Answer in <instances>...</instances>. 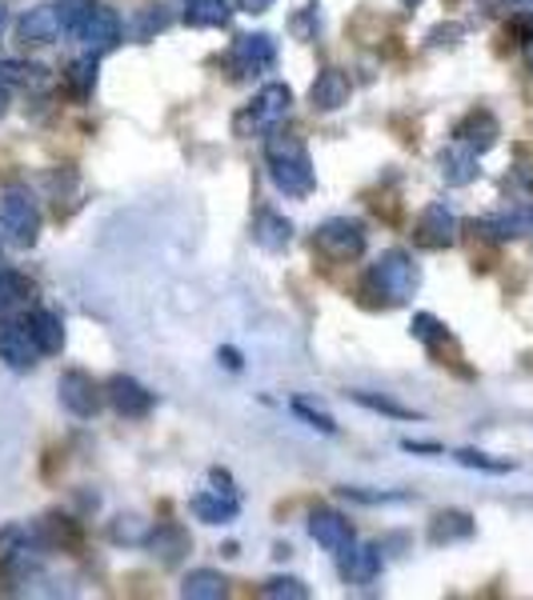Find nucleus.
Here are the masks:
<instances>
[{"instance_id": "obj_27", "label": "nucleus", "mask_w": 533, "mask_h": 600, "mask_svg": "<svg viewBox=\"0 0 533 600\" xmlns=\"http://www.w3.org/2000/svg\"><path fill=\"white\" fill-rule=\"evenodd\" d=\"M413 336H418L421 345L425 348H438V345H445L450 340V333H445V325H441L438 316H430V313H418L413 316Z\"/></svg>"}, {"instance_id": "obj_12", "label": "nucleus", "mask_w": 533, "mask_h": 600, "mask_svg": "<svg viewBox=\"0 0 533 600\" xmlns=\"http://www.w3.org/2000/svg\"><path fill=\"white\" fill-rule=\"evenodd\" d=\"M309 532H313V540H318L321 549L329 552H345L349 545H353V529H349V520L341 517V512L333 509H313V517H309Z\"/></svg>"}, {"instance_id": "obj_13", "label": "nucleus", "mask_w": 533, "mask_h": 600, "mask_svg": "<svg viewBox=\"0 0 533 600\" xmlns=\"http://www.w3.org/2000/svg\"><path fill=\"white\" fill-rule=\"evenodd\" d=\"M438 169H441V181L450 184V189H465V184H473L477 173H482V169H477V153L457 141H453L450 149H441Z\"/></svg>"}, {"instance_id": "obj_5", "label": "nucleus", "mask_w": 533, "mask_h": 600, "mask_svg": "<svg viewBox=\"0 0 533 600\" xmlns=\"http://www.w3.org/2000/svg\"><path fill=\"white\" fill-rule=\"evenodd\" d=\"M289 109H293V92H289V84H265V89L253 96V104H249L245 121H241V133H245V129L273 133V129L289 116Z\"/></svg>"}, {"instance_id": "obj_18", "label": "nucleus", "mask_w": 533, "mask_h": 600, "mask_svg": "<svg viewBox=\"0 0 533 600\" xmlns=\"http://www.w3.org/2000/svg\"><path fill=\"white\" fill-rule=\"evenodd\" d=\"M309 101L321 112H338L341 104H349V77L341 69H321L313 89H309Z\"/></svg>"}, {"instance_id": "obj_20", "label": "nucleus", "mask_w": 533, "mask_h": 600, "mask_svg": "<svg viewBox=\"0 0 533 600\" xmlns=\"http://www.w3.org/2000/svg\"><path fill=\"white\" fill-rule=\"evenodd\" d=\"M253 241L265 248V253H281V248L293 241V224H289L281 213H269V209H261V213H257V221H253Z\"/></svg>"}, {"instance_id": "obj_33", "label": "nucleus", "mask_w": 533, "mask_h": 600, "mask_svg": "<svg viewBox=\"0 0 533 600\" xmlns=\"http://www.w3.org/2000/svg\"><path fill=\"white\" fill-rule=\"evenodd\" d=\"M293 413H298L301 420H305L309 428H318V433H338V425H333V417L329 413H321V408H313V405H305V400H293Z\"/></svg>"}, {"instance_id": "obj_19", "label": "nucleus", "mask_w": 533, "mask_h": 600, "mask_svg": "<svg viewBox=\"0 0 533 600\" xmlns=\"http://www.w3.org/2000/svg\"><path fill=\"white\" fill-rule=\"evenodd\" d=\"M341 572H345V580H353V584H370V580H378L381 549L378 545H349V549L341 552Z\"/></svg>"}, {"instance_id": "obj_15", "label": "nucleus", "mask_w": 533, "mask_h": 600, "mask_svg": "<svg viewBox=\"0 0 533 600\" xmlns=\"http://www.w3.org/2000/svg\"><path fill=\"white\" fill-rule=\"evenodd\" d=\"M61 17H57V4H37V9H29L21 17V24H17V37H21L24 44H52L57 37H61Z\"/></svg>"}, {"instance_id": "obj_30", "label": "nucleus", "mask_w": 533, "mask_h": 600, "mask_svg": "<svg viewBox=\"0 0 533 600\" xmlns=\"http://www.w3.org/2000/svg\"><path fill=\"white\" fill-rule=\"evenodd\" d=\"M93 4H97V0H57V17H61V29L72 37V32L81 29L84 17L93 12Z\"/></svg>"}, {"instance_id": "obj_14", "label": "nucleus", "mask_w": 533, "mask_h": 600, "mask_svg": "<svg viewBox=\"0 0 533 600\" xmlns=\"http://www.w3.org/2000/svg\"><path fill=\"white\" fill-rule=\"evenodd\" d=\"M497 133H502V129H497V121H493V112L477 109V112H470L457 129H453V141L465 144V149H473V153L482 156L497 144Z\"/></svg>"}, {"instance_id": "obj_17", "label": "nucleus", "mask_w": 533, "mask_h": 600, "mask_svg": "<svg viewBox=\"0 0 533 600\" xmlns=\"http://www.w3.org/2000/svg\"><path fill=\"white\" fill-rule=\"evenodd\" d=\"M24 328L32 333V340H37V348H41L44 356L61 353V348H64V325H61V316L52 313V308H29V316H24Z\"/></svg>"}, {"instance_id": "obj_16", "label": "nucleus", "mask_w": 533, "mask_h": 600, "mask_svg": "<svg viewBox=\"0 0 533 600\" xmlns=\"http://www.w3.org/2000/svg\"><path fill=\"white\" fill-rule=\"evenodd\" d=\"M189 509L197 512V520H205V525H229V520L241 512V500H237L233 489H209V492H197L189 500Z\"/></svg>"}, {"instance_id": "obj_39", "label": "nucleus", "mask_w": 533, "mask_h": 600, "mask_svg": "<svg viewBox=\"0 0 533 600\" xmlns=\"http://www.w3.org/2000/svg\"><path fill=\"white\" fill-rule=\"evenodd\" d=\"M525 57H530V69H533V41H530V49H525Z\"/></svg>"}, {"instance_id": "obj_4", "label": "nucleus", "mask_w": 533, "mask_h": 600, "mask_svg": "<svg viewBox=\"0 0 533 600\" xmlns=\"http://www.w3.org/2000/svg\"><path fill=\"white\" fill-rule=\"evenodd\" d=\"M0 224L17 245H32L41 236V209L24 189H9L4 201H0Z\"/></svg>"}, {"instance_id": "obj_25", "label": "nucleus", "mask_w": 533, "mask_h": 600, "mask_svg": "<svg viewBox=\"0 0 533 600\" xmlns=\"http://www.w3.org/2000/svg\"><path fill=\"white\" fill-rule=\"evenodd\" d=\"M185 21L193 29H217L229 21V0H189Z\"/></svg>"}, {"instance_id": "obj_31", "label": "nucleus", "mask_w": 533, "mask_h": 600, "mask_svg": "<svg viewBox=\"0 0 533 600\" xmlns=\"http://www.w3.org/2000/svg\"><path fill=\"white\" fill-rule=\"evenodd\" d=\"M41 81H44L41 64H17V61L0 64V84H41Z\"/></svg>"}, {"instance_id": "obj_8", "label": "nucleus", "mask_w": 533, "mask_h": 600, "mask_svg": "<svg viewBox=\"0 0 533 600\" xmlns=\"http://www.w3.org/2000/svg\"><path fill=\"white\" fill-rule=\"evenodd\" d=\"M457 233H462V224L453 216V209H445L441 201L425 204L418 216V245L425 248H450L457 245Z\"/></svg>"}, {"instance_id": "obj_40", "label": "nucleus", "mask_w": 533, "mask_h": 600, "mask_svg": "<svg viewBox=\"0 0 533 600\" xmlns=\"http://www.w3.org/2000/svg\"><path fill=\"white\" fill-rule=\"evenodd\" d=\"M405 4H421V0H405Z\"/></svg>"}, {"instance_id": "obj_26", "label": "nucleus", "mask_w": 533, "mask_h": 600, "mask_svg": "<svg viewBox=\"0 0 533 600\" xmlns=\"http://www.w3.org/2000/svg\"><path fill=\"white\" fill-rule=\"evenodd\" d=\"M64 81H69V89L77 92V96H89L97 84V61L93 57H81V61H72L69 72H64Z\"/></svg>"}, {"instance_id": "obj_22", "label": "nucleus", "mask_w": 533, "mask_h": 600, "mask_svg": "<svg viewBox=\"0 0 533 600\" xmlns=\"http://www.w3.org/2000/svg\"><path fill=\"white\" fill-rule=\"evenodd\" d=\"M32 305V285L21 273L0 268V316H17Z\"/></svg>"}, {"instance_id": "obj_37", "label": "nucleus", "mask_w": 533, "mask_h": 600, "mask_svg": "<svg viewBox=\"0 0 533 600\" xmlns=\"http://www.w3.org/2000/svg\"><path fill=\"white\" fill-rule=\"evenodd\" d=\"M4 112H9V89L0 84V116H4Z\"/></svg>"}, {"instance_id": "obj_11", "label": "nucleus", "mask_w": 533, "mask_h": 600, "mask_svg": "<svg viewBox=\"0 0 533 600\" xmlns=\"http://www.w3.org/2000/svg\"><path fill=\"white\" fill-rule=\"evenodd\" d=\"M109 405L129 420H141L153 413V393L144 385H137L133 377H113L109 380Z\"/></svg>"}, {"instance_id": "obj_32", "label": "nucleus", "mask_w": 533, "mask_h": 600, "mask_svg": "<svg viewBox=\"0 0 533 600\" xmlns=\"http://www.w3.org/2000/svg\"><path fill=\"white\" fill-rule=\"evenodd\" d=\"M261 597H269V600H305L309 597V589L301 584L298 577H273V580H265V589H261Z\"/></svg>"}, {"instance_id": "obj_35", "label": "nucleus", "mask_w": 533, "mask_h": 600, "mask_svg": "<svg viewBox=\"0 0 533 600\" xmlns=\"http://www.w3.org/2000/svg\"><path fill=\"white\" fill-rule=\"evenodd\" d=\"M237 4H241L245 12H269L273 4H278V0H237Z\"/></svg>"}, {"instance_id": "obj_28", "label": "nucleus", "mask_w": 533, "mask_h": 600, "mask_svg": "<svg viewBox=\"0 0 533 600\" xmlns=\"http://www.w3.org/2000/svg\"><path fill=\"white\" fill-rule=\"evenodd\" d=\"M453 460L465 468H477V472H513V468H517L513 460H493L490 452H473V448H457Z\"/></svg>"}, {"instance_id": "obj_29", "label": "nucleus", "mask_w": 533, "mask_h": 600, "mask_svg": "<svg viewBox=\"0 0 533 600\" xmlns=\"http://www.w3.org/2000/svg\"><path fill=\"white\" fill-rule=\"evenodd\" d=\"M353 400H358L361 408H373V413H385V417H398V420L418 417L410 405H398V400H390V397H373V393H353Z\"/></svg>"}, {"instance_id": "obj_34", "label": "nucleus", "mask_w": 533, "mask_h": 600, "mask_svg": "<svg viewBox=\"0 0 533 600\" xmlns=\"http://www.w3.org/2000/svg\"><path fill=\"white\" fill-rule=\"evenodd\" d=\"M345 497L365 500V505H378V500H405V492H361V489H345Z\"/></svg>"}, {"instance_id": "obj_10", "label": "nucleus", "mask_w": 533, "mask_h": 600, "mask_svg": "<svg viewBox=\"0 0 533 600\" xmlns=\"http://www.w3.org/2000/svg\"><path fill=\"white\" fill-rule=\"evenodd\" d=\"M77 41L84 44L89 52H109L117 41H121V17L113 9H104V4H93V12L81 21V29L72 32Z\"/></svg>"}, {"instance_id": "obj_21", "label": "nucleus", "mask_w": 533, "mask_h": 600, "mask_svg": "<svg viewBox=\"0 0 533 600\" xmlns=\"http://www.w3.org/2000/svg\"><path fill=\"white\" fill-rule=\"evenodd\" d=\"M473 537V517L470 512H438L430 525V545H457V540H470Z\"/></svg>"}, {"instance_id": "obj_24", "label": "nucleus", "mask_w": 533, "mask_h": 600, "mask_svg": "<svg viewBox=\"0 0 533 600\" xmlns=\"http://www.w3.org/2000/svg\"><path fill=\"white\" fill-rule=\"evenodd\" d=\"M149 549L164 560V565H173L181 552H189V537L177 525H157V532H149Z\"/></svg>"}, {"instance_id": "obj_6", "label": "nucleus", "mask_w": 533, "mask_h": 600, "mask_svg": "<svg viewBox=\"0 0 533 600\" xmlns=\"http://www.w3.org/2000/svg\"><path fill=\"white\" fill-rule=\"evenodd\" d=\"M229 64H233L237 77H261L278 64V44L269 32H249V37H237L233 52H229Z\"/></svg>"}, {"instance_id": "obj_36", "label": "nucleus", "mask_w": 533, "mask_h": 600, "mask_svg": "<svg viewBox=\"0 0 533 600\" xmlns=\"http://www.w3.org/2000/svg\"><path fill=\"white\" fill-rule=\"evenodd\" d=\"M510 4H513V9H522L525 17H533V0H510Z\"/></svg>"}, {"instance_id": "obj_9", "label": "nucleus", "mask_w": 533, "mask_h": 600, "mask_svg": "<svg viewBox=\"0 0 533 600\" xmlns=\"http://www.w3.org/2000/svg\"><path fill=\"white\" fill-rule=\"evenodd\" d=\"M57 393H61V405L69 408L72 417H97V408H101V388H97V380L89 377V373H81V368H72V373H64L61 385H57Z\"/></svg>"}, {"instance_id": "obj_2", "label": "nucleus", "mask_w": 533, "mask_h": 600, "mask_svg": "<svg viewBox=\"0 0 533 600\" xmlns=\"http://www.w3.org/2000/svg\"><path fill=\"white\" fill-rule=\"evenodd\" d=\"M365 285L378 296H385L390 305H405L421 285V268L413 265V256L405 248H390V253L378 256V265L370 268V281Z\"/></svg>"}, {"instance_id": "obj_1", "label": "nucleus", "mask_w": 533, "mask_h": 600, "mask_svg": "<svg viewBox=\"0 0 533 600\" xmlns=\"http://www.w3.org/2000/svg\"><path fill=\"white\" fill-rule=\"evenodd\" d=\"M265 164H269V181L278 184L285 196L313 193V161H309V149L298 136L273 129L265 141Z\"/></svg>"}, {"instance_id": "obj_23", "label": "nucleus", "mask_w": 533, "mask_h": 600, "mask_svg": "<svg viewBox=\"0 0 533 600\" xmlns=\"http://www.w3.org/2000/svg\"><path fill=\"white\" fill-rule=\"evenodd\" d=\"M225 592H229L225 577L213 569H197L181 580V597H189V600H221Z\"/></svg>"}, {"instance_id": "obj_3", "label": "nucleus", "mask_w": 533, "mask_h": 600, "mask_svg": "<svg viewBox=\"0 0 533 600\" xmlns=\"http://www.w3.org/2000/svg\"><path fill=\"white\" fill-rule=\"evenodd\" d=\"M313 245H318L321 253L329 256V261L345 265V261H358V256L365 253V228H361V221H349V216H333V221H325V224L318 228Z\"/></svg>"}, {"instance_id": "obj_7", "label": "nucleus", "mask_w": 533, "mask_h": 600, "mask_svg": "<svg viewBox=\"0 0 533 600\" xmlns=\"http://www.w3.org/2000/svg\"><path fill=\"white\" fill-rule=\"evenodd\" d=\"M41 348L32 340V333L24 328V321L17 316H0V360L12 368H32L41 360Z\"/></svg>"}, {"instance_id": "obj_38", "label": "nucleus", "mask_w": 533, "mask_h": 600, "mask_svg": "<svg viewBox=\"0 0 533 600\" xmlns=\"http://www.w3.org/2000/svg\"><path fill=\"white\" fill-rule=\"evenodd\" d=\"M4 24H9V12H4V4H0V32H4Z\"/></svg>"}]
</instances>
